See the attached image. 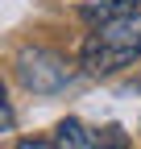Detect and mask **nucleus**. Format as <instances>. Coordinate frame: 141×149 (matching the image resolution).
I'll return each instance as SVG.
<instances>
[{
  "instance_id": "obj_1",
  "label": "nucleus",
  "mask_w": 141,
  "mask_h": 149,
  "mask_svg": "<svg viewBox=\"0 0 141 149\" xmlns=\"http://www.w3.org/2000/svg\"><path fill=\"white\" fill-rule=\"evenodd\" d=\"M137 58H141V13L96 25L79 46V66L91 79H108V74L133 66Z\"/></svg>"
},
{
  "instance_id": "obj_7",
  "label": "nucleus",
  "mask_w": 141,
  "mask_h": 149,
  "mask_svg": "<svg viewBox=\"0 0 141 149\" xmlns=\"http://www.w3.org/2000/svg\"><path fill=\"white\" fill-rule=\"evenodd\" d=\"M17 149H54V145L42 141V137H21V141H17Z\"/></svg>"
},
{
  "instance_id": "obj_4",
  "label": "nucleus",
  "mask_w": 141,
  "mask_h": 149,
  "mask_svg": "<svg viewBox=\"0 0 141 149\" xmlns=\"http://www.w3.org/2000/svg\"><path fill=\"white\" fill-rule=\"evenodd\" d=\"M50 145H54V149H96V133H91L83 120L66 116V120H58V128H54V137H50Z\"/></svg>"
},
{
  "instance_id": "obj_6",
  "label": "nucleus",
  "mask_w": 141,
  "mask_h": 149,
  "mask_svg": "<svg viewBox=\"0 0 141 149\" xmlns=\"http://www.w3.org/2000/svg\"><path fill=\"white\" fill-rule=\"evenodd\" d=\"M13 128V104H8V91H4V79H0V133Z\"/></svg>"
},
{
  "instance_id": "obj_3",
  "label": "nucleus",
  "mask_w": 141,
  "mask_h": 149,
  "mask_svg": "<svg viewBox=\"0 0 141 149\" xmlns=\"http://www.w3.org/2000/svg\"><path fill=\"white\" fill-rule=\"evenodd\" d=\"M133 13H141V0H83L79 4V17L91 25L120 21V17H133Z\"/></svg>"
},
{
  "instance_id": "obj_2",
  "label": "nucleus",
  "mask_w": 141,
  "mask_h": 149,
  "mask_svg": "<svg viewBox=\"0 0 141 149\" xmlns=\"http://www.w3.org/2000/svg\"><path fill=\"white\" fill-rule=\"evenodd\" d=\"M70 74H75V66L50 46H25L17 54V79L33 95H58L70 83Z\"/></svg>"
},
{
  "instance_id": "obj_5",
  "label": "nucleus",
  "mask_w": 141,
  "mask_h": 149,
  "mask_svg": "<svg viewBox=\"0 0 141 149\" xmlns=\"http://www.w3.org/2000/svg\"><path fill=\"white\" fill-rule=\"evenodd\" d=\"M96 149H129V137H125V128H120V124H108V128H100V133H96Z\"/></svg>"
}]
</instances>
